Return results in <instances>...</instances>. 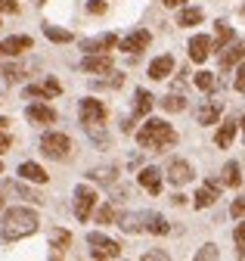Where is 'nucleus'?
Returning <instances> with one entry per match:
<instances>
[{
    "label": "nucleus",
    "mask_w": 245,
    "mask_h": 261,
    "mask_svg": "<svg viewBox=\"0 0 245 261\" xmlns=\"http://www.w3.org/2000/svg\"><path fill=\"white\" fill-rule=\"evenodd\" d=\"M137 143L143 146V149H168V146H174L177 143V134H174V127L168 124V121H162V118H149L140 130H137Z\"/></svg>",
    "instance_id": "1"
},
{
    "label": "nucleus",
    "mask_w": 245,
    "mask_h": 261,
    "mask_svg": "<svg viewBox=\"0 0 245 261\" xmlns=\"http://www.w3.org/2000/svg\"><path fill=\"white\" fill-rule=\"evenodd\" d=\"M38 215L32 208H10L4 215V240L16 243V240H25V237H32L38 230Z\"/></svg>",
    "instance_id": "2"
},
{
    "label": "nucleus",
    "mask_w": 245,
    "mask_h": 261,
    "mask_svg": "<svg viewBox=\"0 0 245 261\" xmlns=\"http://www.w3.org/2000/svg\"><path fill=\"white\" fill-rule=\"evenodd\" d=\"M41 152L53 162H66L72 155V140L66 134H59V130H50V134L41 137Z\"/></svg>",
    "instance_id": "3"
},
{
    "label": "nucleus",
    "mask_w": 245,
    "mask_h": 261,
    "mask_svg": "<svg viewBox=\"0 0 245 261\" xmlns=\"http://www.w3.org/2000/svg\"><path fill=\"white\" fill-rule=\"evenodd\" d=\"M97 208V190L94 187H75V218L78 221H90V215H94Z\"/></svg>",
    "instance_id": "4"
},
{
    "label": "nucleus",
    "mask_w": 245,
    "mask_h": 261,
    "mask_svg": "<svg viewBox=\"0 0 245 261\" xmlns=\"http://www.w3.org/2000/svg\"><path fill=\"white\" fill-rule=\"evenodd\" d=\"M87 243H90V255L94 258H118L121 255V246L103 233H87Z\"/></svg>",
    "instance_id": "5"
},
{
    "label": "nucleus",
    "mask_w": 245,
    "mask_h": 261,
    "mask_svg": "<svg viewBox=\"0 0 245 261\" xmlns=\"http://www.w3.org/2000/svg\"><path fill=\"white\" fill-rule=\"evenodd\" d=\"M81 121H84V127L87 124H103L106 121V106L100 100H94V96L81 100Z\"/></svg>",
    "instance_id": "6"
},
{
    "label": "nucleus",
    "mask_w": 245,
    "mask_h": 261,
    "mask_svg": "<svg viewBox=\"0 0 245 261\" xmlns=\"http://www.w3.org/2000/svg\"><path fill=\"white\" fill-rule=\"evenodd\" d=\"M81 65L90 75H112V56L109 53H87Z\"/></svg>",
    "instance_id": "7"
},
{
    "label": "nucleus",
    "mask_w": 245,
    "mask_h": 261,
    "mask_svg": "<svg viewBox=\"0 0 245 261\" xmlns=\"http://www.w3.org/2000/svg\"><path fill=\"white\" fill-rule=\"evenodd\" d=\"M59 93H63V87H59L56 78H47L44 84H28V87H25V96H28V100H41V96H44V100H53V96H59Z\"/></svg>",
    "instance_id": "8"
},
{
    "label": "nucleus",
    "mask_w": 245,
    "mask_h": 261,
    "mask_svg": "<svg viewBox=\"0 0 245 261\" xmlns=\"http://www.w3.org/2000/svg\"><path fill=\"white\" fill-rule=\"evenodd\" d=\"M149 41H152V35L149 31H143V28H137V31H131V35L121 41V50L125 53H131V56H137V53H143L146 47H149Z\"/></svg>",
    "instance_id": "9"
},
{
    "label": "nucleus",
    "mask_w": 245,
    "mask_h": 261,
    "mask_svg": "<svg viewBox=\"0 0 245 261\" xmlns=\"http://www.w3.org/2000/svg\"><path fill=\"white\" fill-rule=\"evenodd\" d=\"M168 180H171L174 187L190 184V180H193V165H190V162H183V159H174L171 165H168Z\"/></svg>",
    "instance_id": "10"
},
{
    "label": "nucleus",
    "mask_w": 245,
    "mask_h": 261,
    "mask_svg": "<svg viewBox=\"0 0 245 261\" xmlns=\"http://www.w3.org/2000/svg\"><path fill=\"white\" fill-rule=\"evenodd\" d=\"M22 50H32V38L28 35H13L7 41H0V56H19Z\"/></svg>",
    "instance_id": "11"
},
{
    "label": "nucleus",
    "mask_w": 245,
    "mask_h": 261,
    "mask_svg": "<svg viewBox=\"0 0 245 261\" xmlns=\"http://www.w3.org/2000/svg\"><path fill=\"white\" fill-rule=\"evenodd\" d=\"M211 50H214V41H211L208 35H196V38L190 41V59H193V62H205Z\"/></svg>",
    "instance_id": "12"
},
{
    "label": "nucleus",
    "mask_w": 245,
    "mask_h": 261,
    "mask_svg": "<svg viewBox=\"0 0 245 261\" xmlns=\"http://www.w3.org/2000/svg\"><path fill=\"white\" fill-rule=\"evenodd\" d=\"M236 130H239V121L227 118V121L218 127V134H214V143H218L221 149H230V146H233V140H236Z\"/></svg>",
    "instance_id": "13"
},
{
    "label": "nucleus",
    "mask_w": 245,
    "mask_h": 261,
    "mask_svg": "<svg viewBox=\"0 0 245 261\" xmlns=\"http://www.w3.org/2000/svg\"><path fill=\"white\" fill-rule=\"evenodd\" d=\"M112 47H118V35H100V38H90V41H84V50L87 53H109Z\"/></svg>",
    "instance_id": "14"
},
{
    "label": "nucleus",
    "mask_w": 245,
    "mask_h": 261,
    "mask_svg": "<svg viewBox=\"0 0 245 261\" xmlns=\"http://www.w3.org/2000/svg\"><path fill=\"white\" fill-rule=\"evenodd\" d=\"M25 115H28V121H35V124H53L56 121V112L50 106H44V103H32L25 109Z\"/></svg>",
    "instance_id": "15"
},
{
    "label": "nucleus",
    "mask_w": 245,
    "mask_h": 261,
    "mask_svg": "<svg viewBox=\"0 0 245 261\" xmlns=\"http://www.w3.org/2000/svg\"><path fill=\"white\" fill-rule=\"evenodd\" d=\"M242 56H245V44L242 41H230L227 47H224V53H221V69H233L236 62H242Z\"/></svg>",
    "instance_id": "16"
},
{
    "label": "nucleus",
    "mask_w": 245,
    "mask_h": 261,
    "mask_svg": "<svg viewBox=\"0 0 245 261\" xmlns=\"http://www.w3.org/2000/svg\"><path fill=\"white\" fill-rule=\"evenodd\" d=\"M174 72V59L165 53V56H159V59H152V65H149V78L152 81H162V78H168Z\"/></svg>",
    "instance_id": "17"
},
{
    "label": "nucleus",
    "mask_w": 245,
    "mask_h": 261,
    "mask_svg": "<svg viewBox=\"0 0 245 261\" xmlns=\"http://www.w3.org/2000/svg\"><path fill=\"white\" fill-rule=\"evenodd\" d=\"M218 193H221V184H218V180L205 184V187L196 193V208H208V205H214V199H218Z\"/></svg>",
    "instance_id": "18"
},
{
    "label": "nucleus",
    "mask_w": 245,
    "mask_h": 261,
    "mask_svg": "<svg viewBox=\"0 0 245 261\" xmlns=\"http://www.w3.org/2000/svg\"><path fill=\"white\" fill-rule=\"evenodd\" d=\"M140 187H146L152 196H159L162 193V174H159V168H143L140 171Z\"/></svg>",
    "instance_id": "19"
},
{
    "label": "nucleus",
    "mask_w": 245,
    "mask_h": 261,
    "mask_svg": "<svg viewBox=\"0 0 245 261\" xmlns=\"http://www.w3.org/2000/svg\"><path fill=\"white\" fill-rule=\"evenodd\" d=\"M19 177L32 180V184H47V171L41 165H35V162H22V165H19Z\"/></svg>",
    "instance_id": "20"
},
{
    "label": "nucleus",
    "mask_w": 245,
    "mask_h": 261,
    "mask_svg": "<svg viewBox=\"0 0 245 261\" xmlns=\"http://www.w3.org/2000/svg\"><path fill=\"white\" fill-rule=\"evenodd\" d=\"M143 221H146V230L149 233H156V237H165L171 227H168V221L162 218V215H156V212H146L143 215Z\"/></svg>",
    "instance_id": "21"
},
{
    "label": "nucleus",
    "mask_w": 245,
    "mask_h": 261,
    "mask_svg": "<svg viewBox=\"0 0 245 261\" xmlns=\"http://www.w3.org/2000/svg\"><path fill=\"white\" fill-rule=\"evenodd\" d=\"M196 118H199V124H214V121L221 118V103H205L196 112Z\"/></svg>",
    "instance_id": "22"
},
{
    "label": "nucleus",
    "mask_w": 245,
    "mask_h": 261,
    "mask_svg": "<svg viewBox=\"0 0 245 261\" xmlns=\"http://www.w3.org/2000/svg\"><path fill=\"white\" fill-rule=\"evenodd\" d=\"M199 22H202V10H196V7H183L177 16V25H183V28H193Z\"/></svg>",
    "instance_id": "23"
},
{
    "label": "nucleus",
    "mask_w": 245,
    "mask_h": 261,
    "mask_svg": "<svg viewBox=\"0 0 245 261\" xmlns=\"http://www.w3.org/2000/svg\"><path fill=\"white\" fill-rule=\"evenodd\" d=\"M115 174H118V168H112V165L106 168V165H103V168H94L87 177H90V180H97V184H115Z\"/></svg>",
    "instance_id": "24"
},
{
    "label": "nucleus",
    "mask_w": 245,
    "mask_h": 261,
    "mask_svg": "<svg viewBox=\"0 0 245 261\" xmlns=\"http://www.w3.org/2000/svg\"><path fill=\"white\" fill-rule=\"evenodd\" d=\"M69 243H72V233H69V230H59V227H56V230L50 233V246H53L56 252H66Z\"/></svg>",
    "instance_id": "25"
},
{
    "label": "nucleus",
    "mask_w": 245,
    "mask_h": 261,
    "mask_svg": "<svg viewBox=\"0 0 245 261\" xmlns=\"http://www.w3.org/2000/svg\"><path fill=\"white\" fill-rule=\"evenodd\" d=\"M149 109H152V93L140 87L137 90V103H134V115H146Z\"/></svg>",
    "instance_id": "26"
},
{
    "label": "nucleus",
    "mask_w": 245,
    "mask_h": 261,
    "mask_svg": "<svg viewBox=\"0 0 245 261\" xmlns=\"http://www.w3.org/2000/svg\"><path fill=\"white\" fill-rule=\"evenodd\" d=\"M44 35H47L50 41H56V44H69V41H72V31L56 28V25H44Z\"/></svg>",
    "instance_id": "27"
},
{
    "label": "nucleus",
    "mask_w": 245,
    "mask_h": 261,
    "mask_svg": "<svg viewBox=\"0 0 245 261\" xmlns=\"http://www.w3.org/2000/svg\"><path fill=\"white\" fill-rule=\"evenodd\" d=\"M121 230H125V233L143 230V215H121Z\"/></svg>",
    "instance_id": "28"
},
{
    "label": "nucleus",
    "mask_w": 245,
    "mask_h": 261,
    "mask_svg": "<svg viewBox=\"0 0 245 261\" xmlns=\"http://www.w3.org/2000/svg\"><path fill=\"white\" fill-rule=\"evenodd\" d=\"M162 106H165L168 112H183V109H187V100H183L180 93H168L165 100H162Z\"/></svg>",
    "instance_id": "29"
},
{
    "label": "nucleus",
    "mask_w": 245,
    "mask_h": 261,
    "mask_svg": "<svg viewBox=\"0 0 245 261\" xmlns=\"http://www.w3.org/2000/svg\"><path fill=\"white\" fill-rule=\"evenodd\" d=\"M196 87L205 90V93H211L214 87H218V78H214L211 72H199V75H196Z\"/></svg>",
    "instance_id": "30"
},
{
    "label": "nucleus",
    "mask_w": 245,
    "mask_h": 261,
    "mask_svg": "<svg viewBox=\"0 0 245 261\" xmlns=\"http://www.w3.org/2000/svg\"><path fill=\"white\" fill-rule=\"evenodd\" d=\"M224 180H227L230 187H239V184H242V174H239V165H236V162H227V165H224Z\"/></svg>",
    "instance_id": "31"
},
{
    "label": "nucleus",
    "mask_w": 245,
    "mask_h": 261,
    "mask_svg": "<svg viewBox=\"0 0 245 261\" xmlns=\"http://www.w3.org/2000/svg\"><path fill=\"white\" fill-rule=\"evenodd\" d=\"M233 41V31H230V25H224V22H218V38H214V47H227Z\"/></svg>",
    "instance_id": "32"
},
{
    "label": "nucleus",
    "mask_w": 245,
    "mask_h": 261,
    "mask_svg": "<svg viewBox=\"0 0 245 261\" xmlns=\"http://www.w3.org/2000/svg\"><path fill=\"white\" fill-rule=\"evenodd\" d=\"M0 75H4L7 84H16V81H22V65H4Z\"/></svg>",
    "instance_id": "33"
},
{
    "label": "nucleus",
    "mask_w": 245,
    "mask_h": 261,
    "mask_svg": "<svg viewBox=\"0 0 245 261\" xmlns=\"http://www.w3.org/2000/svg\"><path fill=\"white\" fill-rule=\"evenodd\" d=\"M13 190H16L19 196H25V199H32V202H38V205L44 202V199H41V196H38V193H32V190H28V187H22V184H13Z\"/></svg>",
    "instance_id": "34"
},
{
    "label": "nucleus",
    "mask_w": 245,
    "mask_h": 261,
    "mask_svg": "<svg viewBox=\"0 0 245 261\" xmlns=\"http://www.w3.org/2000/svg\"><path fill=\"white\" fill-rule=\"evenodd\" d=\"M97 221H100V224H112V221H115V208H112V205H103V208L97 212Z\"/></svg>",
    "instance_id": "35"
},
{
    "label": "nucleus",
    "mask_w": 245,
    "mask_h": 261,
    "mask_svg": "<svg viewBox=\"0 0 245 261\" xmlns=\"http://www.w3.org/2000/svg\"><path fill=\"white\" fill-rule=\"evenodd\" d=\"M205 258H218V246L208 243V246H202V249L196 252V261H205Z\"/></svg>",
    "instance_id": "36"
},
{
    "label": "nucleus",
    "mask_w": 245,
    "mask_h": 261,
    "mask_svg": "<svg viewBox=\"0 0 245 261\" xmlns=\"http://www.w3.org/2000/svg\"><path fill=\"white\" fill-rule=\"evenodd\" d=\"M233 87H236L239 93H245V62L239 65V72H236V81H233Z\"/></svg>",
    "instance_id": "37"
},
{
    "label": "nucleus",
    "mask_w": 245,
    "mask_h": 261,
    "mask_svg": "<svg viewBox=\"0 0 245 261\" xmlns=\"http://www.w3.org/2000/svg\"><path fill=\"white\" fill-rule=\"evenodd\" d=\"M87 13L100 16V13H106V4H103V0H90V4H87Z\"/></svg>",
    "instance_id": "38"
},
{
    "label": "nucleus",
    "mask_w": 245,
    "mask_h": 261,
    "mask_svg": "<svg viewBox=\"0 0 245 261\" xmlns=\"http://www.w3.org/2000/svg\"><path fill=\"white\" fill-rule=\"evenodd\" d=\"M0 13H19V4L16 0H0Z\"/></svg>",
    "instance_id": "39"
},
{
    "label": "nucleus",
    "mask_w": 245,
    "mask_h": 261,
    "mask_svg": "<svg viewBox=\"0 0 245 261\" xmlns=\"http://www.w3.org/2000/svg\"><path fill=\"white\" fill-rule=\"evenodd\" d=\"M233 237H236V246H239V249H245V224H239V227H236V233H233Z\"/></svg>",
    "instance_id": "40"
},
{
    "label": "nucleus",
    "mask_w": 245,
    "mask_h": 261,
    "mask_svg": "<svg viewBox=\"0 0 245 261\" xmlns=\"http://www.w3.org/2000/svg\"><path fill=\"white\" fill-rule=\"evenodd\" d=\"M233 218H245V202H233Z\"/></svg>",
    "instance_id": "41"
},
{
    "label": "nucleus",
    "mask_w": 245,
    "mask_h": 261,
    "mask_svg": "<svg viewBox=\"0 0 245 261\" xmlns=\"http://www.w3.org/2000/svg\"><path fill=\"white\" fill-rule=\"evenodd\" d=\"M156 258H168V252H146L143 261H156Z\"/></svg>",
    "instance_id": "42"
},
{
    "label": "nucleus",
    "mask_w": 245,
    "mask_h": 261,
    "mask_svg": "<svg viewBox=\"0 0 245 261\" xmlns=\"http://www.w3.org/2000/svg\"><path fill=\"white\" fill-rule=\"evenodd\" d=\"M10 143H13V140L4 134V130H0V152H7V149H10Z\"/></svg>",
    "instance_id": "43"
},
{
    "label": "nucleus",
    "mask_w": 245,
    "mask_h": 261,
    "mask_svg": "<svg viewBox=\"0 0 245 261\" xmlns=\"http://www.w3.org/2000/svg\"><path fill=\"white\" fill-rule=\"evenodd\" d=\"M162 4H165V7H183L187 0H162Z\"/></svg>",
    "instance_id": "44"
},
{
    "label": "nucleus",
    "mask_w": 245,
    "mask_h": 261,
    "mask_svg": "<svg viewBox=\"0 0 245 261\" xmlns=\"http://www.w3.org/2000/svg\"><path fill=\"white\" fill-rule=\"evenodd\" d=\"M7 124H10V121H7V118H4V115H0V130H4V127H7Z\"/></svg>",
    "instance_id": "45"
},
{
    "label": "nucleus",
    "mask_w": 245,
    "mask_h": 261,
    "mask_svg": "<svg viewBox=\"0 0 245 261\" xmlns=\"http://www.w3.org/2000/svg\"><path fill=\"white\" fill-rule=\"evenodd\" d=\"M239 124H242V130H245V115H242V121H239Z\"/></svg>",
    "instance_id": "46"
},
{
    "label": "nucleus",
    "mask_w": 245,
    "mask_h": 261,
    "mask_svg": "<svg viewBox=\"0 0 245 261\" xmlns=\"http://www.w3.org/2000/svg\"><path fill=\"white\" fill-rule=\"evenodd\" d=\"M0 171H4V162H0Z\"/></svg>",
    "instance_id": "47"
},
{
    "label": "nucleus",
    "mask_w": 245,
    "mask_h": 261,
    "mask_svg": "<svg viewBox=\"0 0 245 261\" xmlns=\"http://www.w3.org/2000/svg\"><path fill=\"white\" fill-rule=\"evenodd\" d=\"M35 4H44V0H35Z\"/></svg>",
    "instance_id": "48"
},
{
    "label": "nucleus",
    "mask_w": 245,
    "mask_h": 261,
    "mask_svg": "<svg viewBox=\"0 0 245 261\" xmlns=\"http://www.w3.org/2000/svg\"><path fill=\"white\" fill-rule=\"evenodd\" d=\"M0 208H4V199H0Z\"/></svg>",
    "instance_id": "49"
},
{
    "label": "nucleus",
    "mask_w": 245,
    "mask_h": 261,
    "mask_svg": "<svg viewBox=\"0 0 245 261\" xmlns=\"http://www.w3.org/2000/svg\"><path fill=\"white\" fill-rule=\"evenodd\" d=\"M242 13H245V10H242Z\"/></svg>",
    "instance_id": "50"
}]
</instances>
